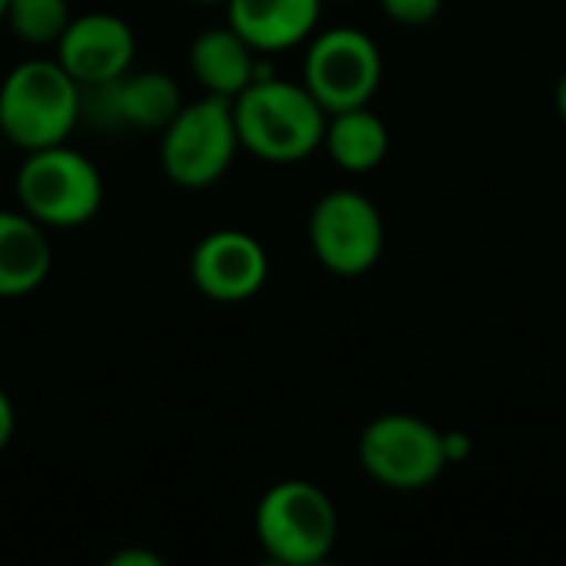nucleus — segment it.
Instances as JSON below:
<instances>
[{"label":"nucleus","mask_w":566,"mask_h":566,"mask_svg":"<svg viewBox=\"0 0 566 566\" xmlns=\"http://www.w3.org/2000/svg\"><path fill=\"white\" fill-rule=\"evenodd\" d=\"M308 245L322 269L338 279L371 272L385 252V222L378 206L358 189L325 192L308 216Z\"/></svg>","instance_id":"nucleus-8"},{"label":"nucleus","mask_w":566,"mask_h":566,"mask_svg":"<svg viewBox=\"0 0 566 566\" xmlns=\"http://www.w3.org/2000/svg\"><path fill=\"white\" fill-rule=\"evenodd\" d=\"M444 0H381V10L401 27H424L438 20Z\"/></svg>","instance_id":"nucleus-16"},{"label":"nucleus","mask_w":566,"mask_h":566,"mask_svg":"<svg viewBox=\"0 0 566 566\" xmlns=\"http://www.w3.org/2000/svg\"><path fill=\"white\" fill-rule=\"evenodd\" d=\"M109 566H163V557L159 554H153V551H119V554H113Z\"/></svg>","instance_id":"nucleus-18"},{"label":"nucleus","mask_w":566,"mask_h":566,"mask_svg":"<svg viewBox=\"0 0 566 566\" xmlns=\"http://www.w3.org/2000/svg\"><path fill=\"white\" fill-rule=\"evenodd\" d=\"M80 126V83L56 60H23L0 83V136L20 153L66 143Z\"/></svg>","instance_id":"nucleus-2"},{"label":"nucleus","mask_w":566,"mask_h":566,"mask_svg":"<svg viewBox=\"0 0 566 566\" xmlns=\"http://www.w3.org/2000/svg\"><path fill=\"white\" fill-rule=\"evenodd\" d=\"M322 0H226V23L255 50L282 53L312 40Z\"/></svg>","instance_id":"nucleus-11"},{"label":"nucleus","mask_w":566,"mask_h":566,"mask_svg":"<svg viewBox=\"0 0 566 566\" xmlns=\"http://www.w3.org/2000/svg\"><path fill=\"white\" fill-rule=\"evenodd\" d=\"M239 146L265 163H298L322 149L328 113L305 90L259 66L255 80L232 99Z\"/></svg>","instance_id":"nucleus-1"},{"label":"nucleus","mask_w":566,"mask_h":566,"mask_svg":"<svg viewBox=\"0 0 566 566\" xmlns=\"http://www.w3.org/2000/svg\"><path fill=\"white\" fill-rule=\"evenodd\" d=\"M554 106H557V113H560V119L566 123V73L557 80V90H554Z\"/></svg>","instance_id":"nucleus-20"},{"label":"nucleus","mask_w":566,"mask_h":566,"mask_svg":"<svg viewBox=\"0 0 566 566\" xmlns=\"http://www.w3.org/2000/svg\"><path fill=\"white\" fill-rule=\"evenodd\" d=\"M381 50L365 30L332 27L312 33L302 83L325 113L368 106L381 86Z\"/></svg>","instance_id":"nucleus-7"},{"label":"nucleus","mask_w":566,"mask_h":566,"mask_svg":"<svg viewBox=\"0 0 566 566\" xmlns=\"http://www.w3.org/2000/svg\"><path fill=\"white\" fill-rule=\"evenodd\" d=\"M66 0H7L3 23L27 46H56L70 23Z\"/></svg>","instance_id":"nucleus-15"},{"label":"nucleus","mask_w":566,"mask_h":566,"mask_svg":"<svg viewBox=\"0 0 566 566\" xmlns=\"http://www.w3.org/2000/svg\"><path fill=\"white\" fill-rule=\"evenodd\" d=\"M136 60V33L133 27L106 10L80 13L66 23L56 40V63L80 83H113L133 70Z\"/></svg>","instance_id":"nucleus-10"},{"label":"nucleus","mask_w":566,"mask_h":566,"mask_svg":"<svg viewBox=\"0 0 566 566\" xmlns=\"http://www.w3.org/2000/svg\"><path fill=\"white\" fill-rule=\"evenodd\" d=\"M189 275L199 295L219 305H239L269 282V255L262 242L239 229H216L192 249Z\"/></svg>","instance_id":"nucleus-9"},{"label":"nucleus","mask_w":566,"mask_h":566,"mask_svg":"<svg viewBox=\"0 0 566 566\" xmlns=\"http://www.w3.org/2000/svg\"><path fill=\"white\" fill-rule=\"evenodd\" d=\"M444 434V454H448V464H461L468 461L471 454V438L464 431H441Z\"/></svg>","instance_id":"nucleus-17"},{"label":"nucleus","mask_w":566,"mask_h":566,"mask_svg":"<svg viewBox=\"0 0 566 566\" xmlns=\"http://www.w3.org/2000/svg\"><path fill=\"white\" fill-rule=\"evenodd\" d=\"M3 13H7V0H0V23H3Z\"/></svg>","instance_id":"nucleus-21"},{"label":"nucleus","mask_w":566,"mask_h":566,"mask_svg":"<svg viewBox=\"0 0 566 566\" xmlns=\"http://www.w3.org/2000/svg\"><path fill=\"white\" fill-rule=\"evenodd\" d=\"M189 70L196 83L222 99H235L259 73L255 50L229 27H209L189 43Z\"/></svg>","instance_id":"nucleus-13"},{"label":"nucleus","mask_w":566,"mask_h":566,"mask_svg":"<svg viewBox=\"0 0 566 566\" xmlns=\"http://www.w3.org/2000/svg\"><path fill=\"white\" fill-rule=\"evenodd\" d=\"M13 431H17V415H13V405H10L7 391L0 388V451L10 444Z\"/></svg>","instance_id":"nucleus-19"},{"label":"nucleus","mask_w":566,"mask_h":566,"mask_svg":"<svg viewBox=\"0 0 566 566\" xmlns=\"http://www.w3.org/2000/svg\"><path fill=\"white\" fill-rule=\"evenodd\" d=\"M53 269L46 229L23 209H0V298L36 292Z\"/></svg>","instance_id":"nucleus-12"},{"label":"nucleus","mask_w":566,"mask_h":566,"mask_svg":"<svg viewBox=\"0 0 566 566\" xmlns=\"http://www.w3.org/2000/svg\"><path fill=\"white\" fill-rule=\"evenodd\" d=\"M358 464L388 491H424L448 471L444 434L405 411L381 415L358 438Z\"/></svg>","instance_id":"nucleus-6"},{"label":"nucleus","mask_w":566,"mask_h":566,"mask_svg":"<svg viewBox=\"0 0 566 566\" xmlns=\"http://www.w3.org/2000/svg\"><path fill=\"white\" fill-rule=\"evenodd\" d=\"M322 146L345 172H371L385 163L391 149V133L378 113H371L368 106H355L328 113Z\"/></svg>","instance_id":"nucleus-14"},{"label":"nucleus","mask_w":566,"mask_h":566,"mask_svg":"<svg viewBox=\"0 0 566 566\" xmlns=\"http://www.w3.org/2000/svg\"><path fill=\"white\" fill-rule=\"evenodd\" d=\"M239 149L232 99L206 93L196 103H182L169 119L159 139V163L176 186L206 189L229 172Z\"/></svg>","instance_id":"nucleus-5"},{"label":"nucleus","mask_w":566,"mask_h":566,"mask_svg":"<svg viewBox=\"0 0 566 566\" xmlns=\"http://www.w3.org/2000/svg\"><path fill=\"white\" fill-rule=\"evenodd\" d=\"M20 209L50 229H80L103 209V176L90 156L56 143L23 153L13 179Z\"/></svg>","instance_id":"nucleus-3"},{"label":"nucleus","mask_w":566,"mask_h":566,"mask_svg":"<svg viewBox=\"0 0 566 566\" xmlns=\"http://www.w3.org/2000/svg\"><path fill=\"white\" fill-rule=\"evenodd\" d=\"M255 537L269 560L315 566L338 544V511L312 481H279L255 507Z\"/></svg>","instance_id":"nucleus-4"},{"label":"nucleus","mask_w":566,"mask_h":566,"mask_svg":"<svg viewBox=\"0 0 566 566\" xmlns=\"http://www.w3.org/2000/svg\"><path fill=\"white\" fill-rule=\"evenodd\" d=\"M0 146H3V136H0Z\"/></svg>","instance_id":"nucleus-23"},{"label":"nucleus","mask_w":566,"mask_h":566,"mask_svg":"<svg viewBox=\"0 0 566 566\" xmlns=\"http://www.w3.org/2000/svg\"><path fill=\"white\" fill-rule=\"evenodd\" d=\"M196 3H226V0H196Z\"/></svg>","instance_id":"nucleus-22"}]
</instances>
